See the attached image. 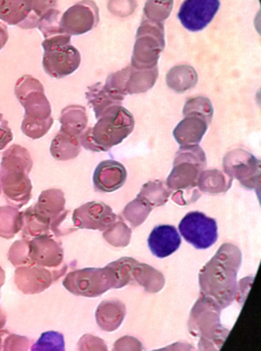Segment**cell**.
<instances>
[{"instance_id":"6da1fadb","label":"cell","mask_w":261,"mask_h":351,"mask_svg":"<svg viewBox=\"0 0 261 351\" xmlns=\"http://www.w3.org/2000/svg\"><path fill=\"white\" fill-rule=\"evenodd\" d=\"M241 262L239 247L225 243L199 274L201 293L213 299L221 309L227 308L237 298V274Z\"/></svg>"},{"instance_id":"7a4b0ae2","label":"cell","mask_w":261,"mask_h":351,"mask_svg":"<svg viewBox=\"0 0 261 351\" xmlns=\"http://www.w3.org/2000/svg\"><path fill=\"white\" fill-rule=\"evenodd\" d=\"M33 162L26 148L12 145L2 154L1 190L8 204L14 208H22L31 198L32 184L28 174Z\"/></svg>"},{"instance_id":"3957f363","label":"cell","mask_w":261,"mask_h":351,"mask_svg":"<svg viewBox=\"0 0 261 351\" xmlns=\"http://www.w3.org/2000/svg\"><path fill=\"white\" fill-rule=\"evenodd\" d=\"M133 129V115L124 107L113 106L98 117L94 128L81 134L80 143L90 152H109L126 139Z\"/></svg>"},{"instance_id":"277c9868","label":"cell","mask_w":261,"mask_h":351,"mask_svg":"<svg viewBox=\"0 0 261 351\" xmlns=\"http://www.w3.org/2000/svg\"><path fill=\"white\" fill-rule=\"evenodd\" d=\"M221 306L209 297H200L192 313L189 327L195 337L200 338L199 351H219L229 330L221 324Z\"/></svg>"},{"instance_id":"5b68a950","label":"cell","mask_w":261,"mask_h":351,"mask_svg":"<svg viewBox=\"0 0 261 351\" xmlns=\"http://www.w3.org/2000/svg\"><path fill=\"white\" fill-rule=\"evenodd\" d=\"M42 65L45 73L53 78L71 75L79 67L81 56L71 45V36L67 33L47 37L42 41Z\"/></svg>"},{"instance_id":"8992f818","label":"cell","mask_w":261,"mask_h":351,"mask_svg":"<svg viewBox=\"0 0 261 351\" xmlns=\"http://www.w3.org/2000/svg\"><path fill=\"white\" fill-rule=\"evenodd\" d=\"M164 49V25L148 19L143 20L135 36L131 66L137 69H152L158 67V61Z\"/></svg>"},{"instance_id":"52a82bcc","label":"cell","mask_w":261,"mask_h":351,"mask_svg":"<svg viewBox=\"0 0 261 351\" xmlns=\"http://www.w3.org/2000/svg\"><path fill=\"white\" fill-rule=\"evenodd\" d=\"M206 165V156L200 146H182L176 154L174 170L166 182L167 187L170 191L196 188L199 176Z\"/></svg>"},{"instance_id":"ba28073f","label":"cell","mask_w":261,"mask_h":351,"mask_svg":"<svg viewBox=\"0 0 261 351\" xmlns=\"http://www.w3.org/2000/svg\"><path fill=\"white\" fill-rule=\"evenodd\" d=\"M64 287L76 296L98 297L110 289H116L117 280L110 266L105 268H85L67 274Z\"/></svg>"},{"instance_id":"9c48e42d","label":"cell","mask_w":261,"mask_h":351,"mask_svg":"<svg viewBox=\"0 0 261 351\" xmlns=\"http://www.w3.org/2000/svg\"><path fill=\"white\" fill-rule=\"evenodd\" d=\"M158 75V67L137 69L129 65L120 71L111 74L107 78L105 86L125 98L126 95L143 94L151 90L157 82Z\"/></svg>"},{"instance_id":"30bf717a","label":"cell","mask_w":261,"mask_h":351,"mask_svg":"<svg viewBox=\"0 0 261 351\" xmlns=\"http://www.w3.org/2000/svg\"><path fill=\"white\" fill-rule=\"evenodd\" d=\"M14 93L25 108L24 119L44 121L51 117V107L39 80L24 75L16 82Z\"/></svg>"},{"instance_id":"8fae6325","label":"cell","mask_w":261,"mask_h":351,"mask_svg":"<svg viewBox=\"0 0 261 351\" xmlns=\"http://www.w3.org/2000/svg\"><path fill=\"white\" fill-rule=\"evenodd\" d=\"M180 234L197 250L212 247L219 239V228L215 219L201 212H191L178 225Z\"/></svg>"},{"instance_id":"7c38bea8","label":"cell","mask_w":261,"mask_h":351,"mask_svg":"<svg viewBox=\"0 0 261 351\" xmlns=\"http://www.w3.org/2000/svg\"><path fill=\"white\" fill-rule=\"evenodd\" d=\"M223 170L230 178H235L248 189L260 186V162L246 150L229 152L223 158Z\"/></svg>"},{"instance_id":"4fadbf2b","label":"cell","mask_w":261,"mask_h":351,"mask_svg":"<svg viewBox=\"0 0 261 351\" xmlns=\"http://www.w3.org/2000/svg\"><path fill=\"white\" fill-rule=\"evenodd\" d=\"M100 22V10L92 0H82L68 8L59 20L64 32L73 35L85 34Z\"/></svg>"},{"instance_id":"5bb4252c","label":"cell","mask_w":261,"mask_h":351,"mask_svg":"<svg viewBox=\"0 0 261 351\" xmlns=\"http://www.w3.org/2000/svg\"><path fill=\"white\" fill-rule=\"evenodd\" d=\"M67 266L59 270H51L38 265L16 267L14 271V284L16 288L26 295H35L44 292L55 280L65 274Z\"/></svg>"},{"instance_id":"9a60e30c","label":"cell","mask_w":261,"mask_h":351,"mask_svg":"<svg viewBox=\"0 0 261 351\" xmlns=\"http://www.w3.org/2000/svg\"><path fill=\"white\" fill-rule=\"evenodd\" d=\"M219 6V0H184L178 16L187 30L199 32L212 22Z\"/></svg>"},{"instance_id":"2e32d148","label":"cell","mask_w":261,"mask_h":351,"mask_svg":"<svg viewBox=\"0 0 261 351\" xmlns=\"http://www.w3.org/2000/svg\"><path fill=\"white\" fill-rule=\"evenodd\" d=\"M118 216L104 202H92L76 208L73 214L75 228L106 230Z\"/></svg>"},{"instance_id":"e0dca14e","label":"cell","mask_w":261,"mask_h":351,"mask_svg":"<svg viewBox=\"0 0 261 351\" xmlns=\"http://www.w3.org/2000/svg\"><path fill=\"white\" fill-rule=\"evenodd\" d=\"M29 258L33 265L45 268L59 267L63 263L64 251L61 243L49 234L34 237L28 241Z\"/></svg>"},{"instance_id":"ac0fdd59","label":"cell","mask_w":261,"mask_h":351,"mask_svg":"<svg viewBox=\"0 0 261 351\" xmlns=\"http://www.w3.org/2000/svg\"><path fill=\"white\" fill-rule=\"evenodd\" d=\"M0 20L22 29L36 28L38 24L33 14L32 0H0Z\"/></svg>"},{"instance_id":"d6986e66","label":"cell","mask_w":261,"mask_h":351,"mask_svg":"<svg viewBox=\"0 0 261 351\" xmlns=\"http://www.w3.org/2000/svg\"><path fill=\"white\" fill-rule=\"evenodd\" d=\"M126 179V169L122 164L116 160H105L94 171V189L104 193L114 192L124 185Z\"/></svg>"},{"instance_id":"ffe728a7","label":"cell","mask_w":261,"mask_h":351,"mask_svg":"<svg viewBox=\"0 0 261 351\" xmlns=\"http://www.w3.org/2000/svg\"><path fill=\"white\" fill-rule=\"evenodd\" d=\"M148 245L157 258H167L176 253L182 245L180 232L171 225H159L150 233Z\"/></svg>"},{"instance_id":"44dd1931","label":"cell","mask_w":261,"mask_h":351,"mask_svg":"<svg viewBox=\"0 0 261 351\" xmlns=\"http://www.w3.org/2000/svg\"><path fill=\"white\" fill-rule=\"evenodd\" d=\"M209 123L198 117H186L174 131L180 146L198 145L208 130Z\"/></svg>"},{"instance_id":"7402d4cb","label":"cell","mask_w":261,"mask_h":351,"mask_svg":"<svg viewBox=\"0 0 261 351\" xmlns=\"http://www.w3.org/2000/svg\"><path fill=\"white\" fill-rule=\"evenodd\" d=\"M53 217L39 208L36 204L22 213V232L24 237H37L51 233Z\"/></svg>"},{"instance_id":"603a6c76","label":"cell","mask_w":261,"mask_h":351,"mask_svg":"<svg viewBox=\"0 0 261 351\" xmlns=\"http://www.w3.org/2000/svg\"><path fill=\"white\" fill-rule=\"evenodd\" d=\"M125 305L117 299L102 301L96 311V323L100 329L113 332L118 329L125 317Z\"/></svg>"},{"instance_id":"cb8c5ba5","label":"cell","mask_w":261,"mask_h":351,"mask_svg":"<svg viewBox=\"0 0 261 351\" xmlns=\"http://www.w3.org/2000/svg\"><path fill=\"white\" fill-rule=\"evenodd\" d=\"M86 99L90 106L94 109L96 119H98L111 107L121 106L124 97L115 94L114 92L107 88L104 84H96L88 88Z\"/></svg>"},{"instance_id":"d4e9b609","label":"cell","mask_w":261,"mask_h":351,"mask_svg":"<svg viewBox=\"0 0 261 351\" xmlns=\"http://www.w3.org/2000/svg\"><path fill=\"white\" fill-rule=\"evenodd\" d=\"M137 282L149 293H157L163 289L165 278L161 272L146 264L139 263L135 260L131 267L130 282Z\"/></svg>"},{"instance_id":"484cf974","label":"cell","mask_w":261,"mask_h":351,"mask_svg":"<svg viewBox=\"0 0 261 351\" xmlns=\"http://www.w3.org/2000/svg\"><path fill=\"white\" fill-rule=\"evenodd\" d=\"M61 127L59 131L69 135L80 137L87 125V115L85 108L79 105H71L66 107L61 111V119H59Z\"/></svg>"},{"instance_id":"4316f807","label":"cell","mask_w":261,"mask_h":351,"mask_svg":"<svg viewBox=\"0 0 261 351\" xmlns=\"http://www.w3.org/2000/svg\"><path fill=\"white\" fill-rule=\"evenodd\" d=\"M198 74L190 65H178L171 68L166 75L168 88L176 93H184L196 86Z\"/></svg>"},{"instance_id":"83f0119b","label":"cell","mask_w":261,"mask_h":351,"mask_svg":"<svg viewBox=\"0 0 261 351\" xmlns=\"http://www.w3.org/2000/svg\"><path fill=\"white\" fill-rule=\"evenodd\" d=\"M80 147L79 137L59 131L51 142V154L57 160H73L79 154Z\"/></svg>"},{"instance_id":"f1b7e54d","label":"cell","mask_w":261,"mask_h":351,"mask_svg":"<svg viewBox=\"0 0 261 351\" xmlns=\"http://www.w3.org/2000/svg\"><path fill=\"white\" fill-rule=\"evenodd\" d=\"M233 179L219 170L204 171L199 176L197 187L207 194L225 193L232 187Z\"/></svg>"},{"instance_id":"f546056e","label":"cell","mask_w":261,"mask_h":351,"mask_svg":"<svg viewBox=\"0 0 261 351\" xmlns=\"http://www.w3.org/2000/svg\"><path fill=\"white\" fill-rule=\"evenodd\" d=\"M22 213L14 206L0 208V237L12 239L18 231L22 230Z\"/></svg>"},{"instance_id":"4dcf8cb0","label":"cell","mask_w":261,"mask_h":351,"mask_svg":"<svg viewBox=\"0 0 261 351\" xmlns=\"http://www.w3.org/2000/svg\"><path fill=\"white\" fill-rule=\"evenodd\" d=\"M170 193L171 192H170L169 188L165 185V183L157 180V181L146 183L141 187V190L137 196L145 200L152 208H156V206H161L166 204Z\"/></svg>"},{"instance_id":"1f68e13d","label":"cell","mask_w":261,"mask_h":351,"mask_svg":"<svg viewBox=\"0 0 261 351\" xmlns=\"http://www.w3.org/2000/svg\"><path fill=\"white\" fill-rule=\"evenodd\" d=\"M65 195L59 189L45 190L39 196L36 206L49 216L55 218L65 210Z\"/></svg>"},{"instance_id":"d6a6232c","label":"cell","mask_w":261,"mask_h":351,"mask_svg":"<svg viewBox=\"0 0 261 351\" xmlns=\"http://www.w3.org/2000/svg\"><path fill=\"white\" fill-rule=\"evenodd\" d=\"M152 210L153 208L150 204L137 196L135 200L127 204L123 210V216L130 223L133 228H137L145 222Z\"/></svg>"},{"instance_id":"836d02e7","label":"cell","mask_w":261,"mask_h":351,"mask_svg":"<svg viewBox=\"0 0 261 351\" xmlns=\"http://www.w3.org/2000/svg\"><path fill=\"white\" fill-rule=\"evenodd\" d=\"M131 230L120 217L104 231V239L113 247H126L130 241Z\"/></svg>"},{"instance_id":"e575fe53","label":"cell","mask_w":261,"mask_h":351,"mask_svg":"<svg viewBox=\"0 0 261 351\" xmlns=\"http://www.w3.org/2000/svg\"><path fill=\"white\" fill-rule=\"evenodd\" d=\"M184 117H198L210 123L213 117V107L210 100L205 97L190 99L184 105Z\"/></svg>"},{"instance_id":"d590c367","label":"cell","mask_w":261,"mask_h":351,"mask_svg":"<svg viewBox=\"0 0 261 351\" xmlns=\"http://www.w3.org/2000/svg\"><path fill=\"white\" fill-rule=\"evenodd\" d=\"M174 8V0H148L143 14L148 20L162 23L169 18Z\"/></svg>"},{"instance_id":"8d00e7d4","label":"cell","mask_w":261,"mask_h":351,"mask_svg":"<svg viewBox=\"0 0 261 351\" xmlns=\"http://www.w3.org/2000/svg\"><path fill=\"white\" fill-rule=\"evenodd\" d=\"M30 351H66L65 338L59 332H44L31 346Z\"/></svg>"},{"instance_id":"74e56055","label":"cell","mask_w":261,"mask_h":351,"mask_svg":"<svg viewBox=\"0 0 261 351\" xmlns=\"http://www.w3.org/2000/svg\"><path fill=\"white\" fill-rule=\"evenodd\" d=\"M59 16H61L59 10L53 8V10H49L44 16H41L38 24H37V28L42 33L44 38L65 33L59 26Z\"/></svg>"},{"instance_id":"f35d334b","label":"cell","mask_w":261,"mask_h":351,"mask_svg":"<svg viewBox=\"0 0 261 351\" xmlns=\"http://www.w3.org/2000/svg\"><path fill=\"white\" fill-rule=\"evenodd\" d=\"M28 241V239L16 241L8 251V260L16 267L33 265L29 258Z\"/></svg>"},{"instance_id":"ab89813d","label":"cell","mask_w":261,"mask_h":351,"mask_svg":"<svg viewBox=\"0 0 261 351\" xmlns=\"http://www.w3.org/2000/svg\"><path fill=\"white\" fill-rule=\"evenodd\" d=\"M53 123V117L44 121H33V119H24L22 123V132L27 137L32 139H39L43 137L51 130Z\"/></svg>"},{"instance_id":"60d3db41","label":"cell","mask_w":261,"mask_h":351,"mask_svg":"<svg viewBox=\"0 0 261 351\" xmlns=\"http://www.w3.org/2000/svg\"><path fill=\"white\" fill-rule=\"evenodd\" d=\"M137 6V0H110L108 3L110 12L121 18L133 14Z\"/></svg>"},{"instance_id":"b9f144b4","label":"cell","mask_w":261,"mask_h":351,"mask_svg":"<svg viewBox=\"0 0 261 351\" xmlns=\"http://www.w3.org/2000/svg\"><path fill=\"white\" fill-rule=\"evenodd\" d=\"M31 341L24 336L8 334L2 342L1 351H28Z\"/></svg>"},{"instance_id":"7bdbcfd3","label":"cell","mask_w":261,"mask_h":351,"mask_svg":"<svg viewBox=\"0 0 261 351\" xmlns=\"http://www.w3.org/2000/svg\"><path fill=\"white\" fill-rule=\"evenodd\" d=\"M79 351H109L106 343L94 335H84L78 342Z\"/></svg>"},{"instance_id":"ee69618b","label":"cell","mask_w":261,"mask_h":351,"mask_svg":"<svg viewBox=\"0 0 261 351\" xmlns=\"http://www.w3.org/2000/svg\"><path fill=\"white\" fill-rule=\"evenodd\" d=\"M200 196V190L198 189V187H196L193 188V189L178 190V191L174 192L172 199L180 206H186V204L196 202Z\"/></svg>"},{"instance_id":"f6af8a7d","label":"cell","mask_w":261,"mask_h":351,"mask_svg":"<svg viewBox=\"0 0 261 351\" xmlns=\"http://www.w3.org/2000/svg\"><path fill=\"white\" fill-rule=\"evenodd\" d=\"M113 351H143V348L139 340L130 336H125L115 342Z\"/></svg>"},{"instance_id":"bcb514c9","label":"cell","mask_w":261,"mask_h":351,"mask_svg":"<svg viewBox=\"0 0 261 351\" xmlns=\"http://www.w3.org/2000/svg\"><path fill=\"white\" fill-rule=\"evenodd\" d=\"M57 0H32L33 14L36 20H40L49 10L57 6Z\"/></svg>"},{"instance_id":"7dc6e473","label":"cell","mask_w":261,"mask_h":351,"mask_svg":"<svg viewBox=\"0 0 261 351\" xmlns=\"http://www.w3.org/2000/svg\"><path fill=\"white\" fill-rule=\"evenodd\" d=\"M12 139L14 136L8 121L3 119V115L0 113V152H2L8 144L12 141Z\"/></svg>"},{"instance_id":"c3c4849f","label":"cell","mask_w":261,"mask_h":351,"mask_svg":"<svg viewBox=\"0 0 261 351\" xmlns=\"http://www.w3.org/2000/svg\"><path fill=\"white\" fill-rule=\"evenodd\" d=\"M153 351H198L194 346L187 342H176V343L171 344V346H166L164 348Z\"/></svg>"},{"instance_id":"681fc988","label":"cell","mask_w":261,"mask_h":351,"mask_svg":"<svg viewBox=\"0 0 261 351\" xmlns=\"http://www.w3.org/2000/svg\"><path fill=\"white\" fill-rule=\"evenodd\" d=\"M8 40V30L6 25L0 22V51L3 49Z\"/></svg>"},{"instance_id":"f907efd6","label":"cell","mask_w":261,"mask_h":351,"mask_svg":"<svg viewBox=\"0 0 261 351\" xmlns=\"http://www.w3.org/2000/svg\"><path fill=\"white\" fill-rule=\"evenodd\" d=\"M4 282H5V274H4L3 269L0 267V289L3 286Z\"/></svg>"},{"instance_id":"816d5d0a","label":"cell","mask_w":261,"mask_h":351,"mask_svg":"<svg viewBox=\"0 0 261 351\" xmlns=\"http://www.w3.org/2000/svg\"><path fill=\"white\" fill-rule=\"evenodd\" d=\"M2 342H3V340H2V334L0 333V351L2 350Z\"/></svg>"},{"instance_id":"f5cc1de1","label":"cell","mask_w":261,"mask_h":351,"mask_svg":"<svg viewBox=\"0 0 261 351\" xmlns=\"http://www.w3.org/2000/svg\"><path fill=\"white\" fill-rule=\"evenodd\" d=\"M2 190H1V180H0V194H1Z\"/></svg>"},{"instance_id":"db71d44e","label":"cell","mask_w":261,"mask_h":351,"mask_svg":"<svg viewBox=\"0 0 261 351\" xmlns=\"http://www.w3.org/2000/svg\"><path fill=\"white\" fill-rule=\"evenodd\" d=\"M0 311H1V307H0Z\"/></svg>"}]
</instances>
